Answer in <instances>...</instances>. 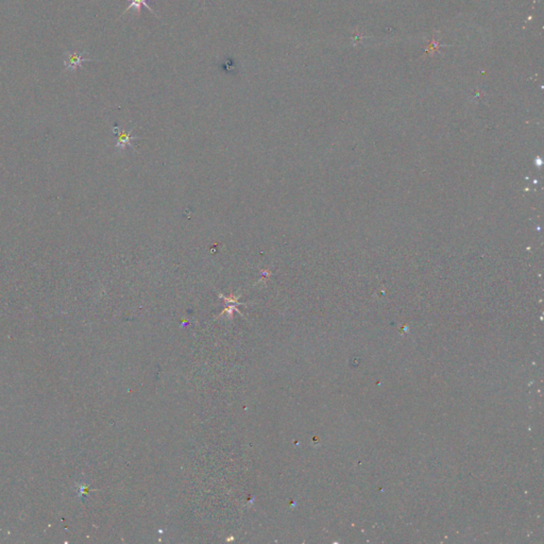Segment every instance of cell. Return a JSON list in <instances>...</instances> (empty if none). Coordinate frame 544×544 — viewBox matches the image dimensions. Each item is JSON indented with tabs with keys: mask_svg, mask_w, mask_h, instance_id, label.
<instances>
[{
	"mask_svg": "<svg viewBox=\"0 0 544 544\" xmlns=\"http://www.w3.org/2000/svg\"><path fill=\"white\" fill-rule=\"evenodd\" d=\"M113 130H114L115 134H117V136H118V141H117L116 147L120 148V149H125L127 146H132V140H135V139H139L140 138V137H137V136H132L131 133H129V132L119 131L117 126L114 127Z\"/></svg>",
	"mask_w": 544,
	"mask_h": 544,
	"instance_id": "obj_2",
	"label": "cell"
},
{
	"mask_svg": "<svg viewBox=\"0 0 544 544\" xmlns=\"http://www.w3.org/2000/svg\"><path fill=\"white\" fill-rule=\"evenodd\" d=\"M91 61L85 58V52H67L64 61V66L68 70H74L77 67H82V63Z\"/></svg>",
	"mask_w": 544,
	"mask_h": 544,
	"instance_id": "obj_1",
	"label": "cell"
},
{
	"mask_svg": "<svg viewBox=\"0 0 544 544\" xmlns=\"http://www.w3.org/2000/svg\"><path fill=\"white\" fill-rule=\"evenodd\" d=\"M128 2L130 3V5H129V7L126 9V11L124 12V14L127 13V12H128L129 10H131L132 8H134L137 12H139V11H140V8H141L142 6H144V7H146V8L151 12L152 14H154L153 10H152L151 7L148 5V0H128Z\"/></svg>",
	"mask_w": 544,
	"mask_h": 544,
	"instance_id": "obj_3",
	"label": "cell"
}]
</instances>
